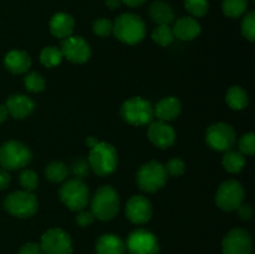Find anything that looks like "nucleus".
<instances>
[{
	"mask_svg": "<svg viewBox=\"0 0 255 254\" xmlns=\"http://www.w3.org/2000/svg\"><path fill=\"white\" fill-rule=\"evenodd\" d=\"M112 32L121 42L134 45L143 40L146 35V24L138 15L125 12L114 22Z\"/></svg>",
	"mask_w": 255,
	"mask_h": 254,
	"instance_id": "nucleus-1",
	"label": "nucleus"
},
{
	"mask_svg": "<svg viewBox=\"0 0 255 254\" xmlns=\"http://www.w3.org/2000/svg\"><path fill=\"white\" fill-rule=\"evenodd\" d=\"M89 166L97 176L106 177L114 173L117 168V152L112 144L99 142L90 149Z\"/></svg>",
	"mask_w": 255,
	"mask_h": 254,
	"instance_id": "nucleus-2",
	"label": "nucleus"
},
{
	"mask_svg": "<svg viewBox=\"0 0 255 254\" xmlns=\"http://www.w3.org/2000/svg\"><path fill=\"white\" fill-rule=\"evenodd\" d=\"M120 209V197L111 186H101L91 199V212L100 221H111Z\"/></svg>",
	"mask_w": 255,
	"mask_h": 254,
	"instance_id": "nucleus-3",
	"label": "nucleus"
},
{
	"mask_svg": "<svg viewBox=\"0 0 255 254\" xmlns=\"http://www.w3.org/2000/svg\"><path fill=\"white\" fill-rule=\"evenodd\" d=\"M31 161V151L26 144L16 139H10L0 146V164L4 169L24 168Z\"/></svg>",
	"mask_w": 255,
	"mask_h": 254,
	"instance_id": "nucleus-4",
	"label": "nucleus"
},
{
	"mask_svg": "<svg viewBox=\"0 0 255 254\" xmlns=\"http://www.w3.org/2000/svg\"><path fill=\"white\" fill-rule=\"evenodd\" d=\"M167 176L168 174L163 164L157 161H149L139 167L136 174V181L142 191L154 193L166 184Z\"/></svg>",
	"mask_w": 255,
	"mask_h": 254,
	"instance_id": "nucleus-5",
	"label": "nucleus"
},
{
	"mask_svg": "<svg viewBox=\"0 0 255 254\" xmlns=\"http://www.w3.org/2000/svg\"><path fill=\"white\" fill-rule=\"evenodd\" d=\"M60 199L70 211H81L87 206L90 199L89 187L82 179L72 178L65 182L59 191Z\"/></svg>",
	"mask_w": 255,
	"mask_h": 254,
	"instance_id": "nucleus-6",
	"label": "nucleus"
},
{
	"mask_svg": "<svg viewBox=\"0 0 255 254\" xmlns=\"http://www.w3.org/2000/svg\"><path fill=\"white\" fill-rule=\"evenodd\" d=\"M121 116L132 126H144L153 119V106L142 97H131L122 105Z\"/></svg>",
	"mask_w": 255,
	"mask_h": 254,
	"instance_id": "nucleus-7",
	"label": "nucleus"
},
{
	"mask_svg": "<svg viewBox=\"0 0 255 254\" xmlns=\"http://www.w3.org/2000/svg\"><path fill=\"white\" fill-rule=\"evenodd\" d=\"M4 208L17 218H29L36 213L37 198L32 192L15 191L4 199Z\"/></svg>",
	"mask_w": 255,
	"mask_h": 254,
	"instance_id": "nucleus-8",
	"label": "nucleus"
},
{
	"mask_svg": "<svg viewBox=\"0 0 255 254\" xmlns=\"http://www.w3.org/2000/svg\"><path fill=\"white\" fill-rule=\"evenodd\" d=\"M237 134L233 127L224 122L213 124L207 128L206 141L212 149L227 152L236 144Z\"/></svg>",
	"mask_w": 255,
	"mask_h": 254,
	"instance_id": "nucleus-9",
	"label": "nucleus"
},
{
	"mask_svg": "<svg viewBox=\"0 0 255 254\" xmlns=\"http://www.w3.org/2000/svg\"><path fill=\"white\" fill-rule=\"evenodd\" d=\"M244 188L238 181H226L219 186L216 194V203L222 211H237L244 201Z\"/></svg>",
	"mask_w": 255,
	"mask_h": 254,
	"instance_id": "nucleus-10",
	"label": "nucleus"
},
{
	"mask_svg": "<svg viewBox=\"0 0 255 254\" xmlns=\"http://www.w3.org/2000/svg\"><path fill=\"white\" fill-rule=\"evenodd\" d=\"M126 248L129 254H158V239L147 229H134L127 237Z\"/></svg>",
	"mask_w": 255,
	"mask_h": 254,
	"instance_id": "nucleus-11",
	"label": "nucleus"
},
{
	"mask_svg": "<svg viewBox=\"0 0 255 254\" xmlns=\"http://www.w3.org/2000/svg\"><path fill=\"white\" fill-rule=\"evenodd\" d=\"M40 247L44 254H72L71 238L61 228H51L45 232Z\"/></svg>",
	"mask_w": 255,
	"mask_h": 254,
	"instance_id": "nucleus-12",
	"label": "nucleus"
},
{
	"mask_svg": "<svg viewBox=\"0 0 255 254\" xmlns=\"http://www.w3.org/2000/svg\"><path fill=\"white\" fill-rule=\"evenodd\" d=\"M61 52L64 57L74 64H85L91 56V49L86 40L77 35H70L61 41Z\"/></svg>",
	"mask_w": 255,
	"mask_h": 254,
	"instance_id": "nucleus-13",
	"label": "nucleus"
},
{
	"mask_svg": "<svg viewBox=\"0 0 255 254\" xmlns=\"http://www.w3.org/2000/svg\"><path fill=\"white\" fill-rule=\"evenodd\" d=\"M253 242L246 229L234 228L227 233L222 242L223 254H252Z\"/></svg>",
	"mask_w": 255,
	"mask_h": 254,
	"instance_id": "nucleus-14",
	"label": "nucleus"
},
{
	"mask_svg": "<svg viewBox=\"0 0 255 254\" xmlns=\"http://www.w3.org/2000/svg\"><path fill=\"white\" fill-rule=\"evenodd\" d=\"M147 134H148L149 141L161 149L169 148L176 142V131H174V128L171 125L161 121V120L152 122L149 125Z\"/></svg>",
	"mask_w": 255,
	"mask_h": 254,
	"instance_id": "nucleus-15",
	"label": "nucleus"
},
{
	"mask_svg": "<svg viewBox=\"0 0 255 254\" xmlns=\"http://www.w3.org/2000/svg\"><path fill=\"white\" fill-rule=\"evenodd\" d=\"M126 216L132 223L144 224L152 217V204L143 196H132L127 201Z\"/></svg>",
	"mask_w": 255,
	"mask_h": 254,
	"instance_id": "nucleus-16",
	"label": "nucleus"
},
{
	"mask_svg": "<svg viewBox=\"0 0 255 254\" xmlns=\"http://www.w3.org/2000/svg\"><path fill=\"white\" fill-rule=\"evenodd\" d=\"M6 110L14 119H25L30 116L35 109V102L26 95H12L6 101Z\"/></svg>",
	"mask_w": 255,
	"mask_h": 254,
	"instance_id": "nucleus-17",
	"label": "nucleus"
},
{
	"mask_svg": "<svg viewBox=\"0 0 255 254\" xmlns=\"http://www.w3.org/2000/svg\"><path fill=\"white\" fill-rule=\"evenodd\" d=\"M182 110L181 101L177 97L168 96L163 97L157 102L156 107H153V114L161 121L168 122L172 120H176L179 116Z\"/></svg>",
	"mask_w": 255,
	"mask_h": 254,
	"instance_id": "nucleus-18",
	"label": "nucleus"
},
{
	"mask_svg": "<svg viewBox=\"0 0 255 254\" xmlns=\"http://www.w3.org/2000/svg\"><path fill=\"white\" fill-rule=\"evenodd\" d=\"M201 24L194 17L186 16L177 20L172 31L177 39L182 41H189V40L196 39L201 34Z\"/></svg>",
	"mask_w": 255,
	"mask_h": 254,
	"instance_id": "nucleus-19",
	"label": "nucleus"
},
{
	"mask_svg": "<svg viewBox=\"0 0 255 254\" xmlns=\"http://www.w3.org/2000/svg\"><path fill=\"white\" fill-rule=\"evenodd\" d=\"M50 31L55 37L65 39L72 35L75 27L74 17L66 12H56L50 20Z\"/></svg>",
	"mask_w": 255,
	"mask_h": 254,
	"instance_id": "nucleus-20",
	"label": "nucleus"
},
{
	"mask_svg": "<svg viewBox=\"0 0 255 254\" xmlns=\"http://www.w3.org/2000/svg\"><path fill=\"white\" fill-rule=\"evenodd\" d=\"M4 65L11 74H24L31 66V59L29 55L21 50H10L4 57Z\"/></svg>",
	"mask_w": 255,
	"mask_h": 254,
	"instance_id": "nucleus-21",
	"label": "nucleus"
},
{
	"mask_svg": "<svg viewBox=\"0 0 255 254\" xmlns=\"http://www.w3.org/2000/svg\"><path fill=\"white\" fill-rule=\"evenodd\" d=\"M126 244L116 234H104L96 242L97 254H125Z\"/></svg>",
	"mask_w": 255,
	"mask_h": 254,
	"instance_id": "nucleus-22",
	"label": "nucleus"
},
{
	"mask_svg": "<svg viewBox=\"0 0 255 254\" xmlns=\"http://www.w3.org/2000/svg\"><path fill=\"white\" fill-rule=\"evenodd\" d=\"M149 17L158 25H169L174 20V11L166 1H154L149 7Z\"/></svg>",
	"mask_w": 255,
	"mask_h": 254,
	"instance_id": "nucleus-23",
	"label": "nucleus"
},
{
	"mask_svg": "<svg viewBox=\"0 0 255 254\" xmlns=\"http://www.w3.org/2000/svg\"><path fill=\"white\" fill-rule=\"evenodd\" d=\"M226 101L232 110L239 111V110H243L248 106L249 97L243 87L234 85V86L229 87L228 91H227Z\"/></svg>",
	"mask_w": 255,
	"mask_h": 254,
	"instance_id": "nucleus-24",
	"label": "nucleus"
},
{
	"mask_svg": "<svg viewBox=\"0 0 255 254\" xmlns=\"http://www.w3.org/2000/svg\"><path fill=\"white\" fill-rule=\"evenodd\" d=\"M224 169L229 173H239L246 166V157L243 153L238 151H227L222 159Z\"/></svg>",
	"mask_w": 255,
	"mask_h": 254,
	"instance_id": "nucleus-25",
	"label": "nucleus"
},
{
	"mask_svg": "<svg viewBox=\"0 0 255 254\" xmlns=\"http://www.w3.org/2000/svg\"><path fill=\"white\" fill-rule=\"evenodd\" d=\"M45 176L50 182L59 183V182L65 181L69 176V167L60 161H54L49 163L45 169Z\"/></svg>",
	"mask_w": 255,
	"mask_h": 254,
	"instance_id": "nucleus-26",
	"label": "nucleus"
},
{
	"mask_svg": "<svg viewBox=\"0 0 255 254\" xmlns=\"http://www.w3.org/2000/svg\"><path fill=\"white\" fill-rule=\"evenodd\" d=\"M62 55L61 50L56 46H46L40 52V62L46 67H55L61 62Z\"/></svg>",
	"mask_w": 255,
	"mask_h": 254,
	"instance_id": "nucleus-27",
	"label": "nucleus"
},
{
	"mask_svg": "<svg viewBox=\"0 0 255 254\" xmlns=\"http://www.w3.org/2000/svg\"><path fill=\"white\" fill-rule=\"evenodd\" d=\"M248 9L247 0H223L222 10L228 17H239Z\"/></svg>",
	"mask_w": 255,
	"mask_h": 254,
	"instance_id": "nucleus-28",
	"label": "nucleus"
},
{
	"mask_svg": "<svg viewBox=\"0 0 255 254\" xmlns=\"http://www.w3.org/2000/svg\"><path fill=\"white\" fill-rule=\"evenodd\" d=\"M152 40L161 46H168L174 40L173 31L168 25H158L152 32Z\"/></svg>",
	"mask_w": 255,
	"mask_h": 254,
	"instance_id": "nucleus-29",
	"label": "nucleus"
},
{
	"mask_svg": "<svg viewBox=\"0 0 255 254\" xmlns=\"http://www.w3.org/2000/svg\"><path fill=\"white\" fill-rule=\"evenodd\" d=\"M24 85L29 92H41L45 90V79L36 71H31L24 77Z\"/></svg>",
	"mask_w": 255,
	"mask_h": 254,
	"instance_id": "nucleus-30",
	"label": "nucleus"
},
{
	"mask_svg": "<svg viewBox=\"0 0 255 254\" xmlns=\"http://www.w3.org/2000/svg\"><path fill=\"white\" fill-rule=\"evenodd\" d=\"M184 7L192 16L201 17L208 12V0H184Z\"/></svg>",
	"mask_w": 255,
	"mask_h": 254,
	"instance_id": "nucleus-31",
	"label": "nucleus"
},
{
	"mask_svg": "<svg viewBox=\"0 0 255 254\" xmlns=\"http://www.w3.org/2000/svg\"><path fill=\"white\" fill-rule=\"evenodd\" d=\"M19 181L25 191L32 192L37 188L39 177H37L36 172H34L32 169H22L19 176Z\"/></svg>",
	"mask_w": 255,
	"mask_h": 254,
	"instance_id": "nucleus-32",
	"label": "nucleus"
},
{
	"mask_svg": "<svg viewBox=\"0 0 255 254\" xmlns=\"http://www.w3.org/2000/svg\"><path fill=\"white\" fill-rule=\"evenodd\" d=\"M242 34L249 41L255 40V12L249 11L242 21Z\"/></svg>",
	"mask_w": 255,
	"mask_h": 254,
	"instance_id": "nucleus-33",
	"label": "nucleus"
},
{
	"mask_svg": "<svg viewBox=\"0 0 255 254\" xmlns=\"http://www.w3.org/2000/svg\"><path fill=\"white\" fill-rule=\"evenodd\" d=\"M238 147L241 153L248 154V156L254 154L255 153V136L253 132H249V133L243 134V136L239 138Z\"/></svg>",
	"mask_w": 255,
	"mask_h": 254,
	"instance_id": "nucleus-34",
	"label": "nucleus"
},
{
	"mask_svg": "<svg viewBox=\"0 0 255 254\" xmlns=\"http://www.w3.org/2000/svg\"><path fill=\"white\" fill-rule=\"evenodd\" d=\"M112 29H114V24H112V21L109 19H105V17L95 20L94 24H92V30H94V32L97 35V36H101V37L109 36V35L112 34Z\"/></svg>",
	"mask_w": 255,
	"mask_h": 254,
	"instance_id": "nucleus-35",
	"label": "nucleus"
},
{
	"mask_svg": "<svg viewBox=\"0 0 255 254\" xmlns=\"http://www.w3.org/2000/svg\"><path fill=\"white\" fill-rule=\"evenodd\" d=\"M70 169H71V173L74 174L75 178L82 179V178H85V177H86L90 172L89 162L84 158H77L76 161L72 162Z\"/></svg>",
	"mask_w": 255,
	"mask_h": 254,
	"instance_id": "nucleus-36",
	"label": "nucleus"
},
{
	"mask_svg": "<svg viewBox=\"0 0 255 254\" xmlns=\"http://www.w3.org/2000/svg\"><path fill=\"white\" fill-rule=\"evenodd\" d=\"M167 174H171V176H181L184 173V169H186V164H184L183 159L178 158V157H174V158L169 159L167 162V164L164 166Z\"/></svg>",
	"mask_w": 255,
	"mask_h": 254,
	"instance_id": "nucleus-37",
	"label": "nucleus"
},
{
	"mask_svg": "<svg viewBox=\"0 0 255 254\" xmlns=\"http://www.w3.org/2000/svg\"><path fill=\"white\" fill-rule=\"evenodd\" d=\"M94 221L95 217L94 214H92V212L84 211V209L79 211V213H77L76 216V223L79 224L80 227H89L90 224L94 223Z\"/></svg>",
	"mask_w": 255,
	"mask_h": 254,
	"instance_id": "nucleus-38",
	"label": "nucleus"
},
{
	"mask_svg": "<svg viewBox=\"0 0 255 254\" xmlns=\"http://www.w3.org/2000/svg\"><path fill=\"white\" fill-rule=\"evenodd\" d=\"M19 254H44V252H42L39 243L29 242V243L24 244V246L20 248Z\"/></svg>",
	"mask_w": 255,
	"mask_h": 254,
	"instance_id": "nucleus-39",
	"label": "nucleus"
},
{
	"mask_svg": "<svg viewBox=\"0 0 255 254\" xmlns=\"http://www.w3.org/2000/svg\"><path fill=\"white\" fill-rule=\"evenodd\" d=\"M237 211H238L241 219H243V221H248V219H251L252 216H253V208H252L251 204L242 203L241 206L237 208Z\"/></svg>",
	"mask_w": 255,
	"mask_h": 254,
	"instance_id": "nucleus-40",
	"label": "nucleus"
},
{
	"mask_svg": "<svg viewBox=\"0 0 255 254\" xmlns=\"http://www.w3.org/2000/svg\"><path fill=\"white\" fill-rule=\"evenodd\" d=\"M10 182H11V176H10V173L7 172V169H0V191L7 188Z\"/></svg>",
	"mask_w": 255,
	"mask_h": 254,
	"instance_id": "nucleus-41",
	"label": "nucleus"
},
{
	"mask_svg": "<svg viewBox=\"0 0 255 254\" xmlns=\"http://www.w3.org/2000/svg\"><path fill=\"white\" fill-rule=\"evenodd\" d=\"M124 4H126L127 6H131V7H137V6H141L146 0H121Z\"/></svg>",
	"mask_w": 255,
	"mask_h": 254,
	"instance_id": "nucleus-42",
	"label": "nucleus"
},
{
	"mask_svg": "<svg viewBox=\"0 0 255 254\" xmlns=\"http://www.w3.org/2000/svg\"><path fill=\"white\" fill-rule=\"evenodd\" d=\"M105 2H106V6L111 10L117 9L122 4L121 0H105Z\"/></svg>",
	"mask_w": 255,
	"mask_h": 254,
	"instance_id": "nucleus-43",
	"label": "nucleus"
},
{
	"mask_svg": "<svg viewBox=\"0 0 255 254\" xmlns=\"http://www.w3.org/2000/svg\"><path fill=\"white\" fill-rule=\"evenodd\" d=\"M7 115H9V112H7L6 106L5 105H0V124H2L7 119Z\"/></svg>",
	"mask_w": 255,
	"mask_h": 254,
	"instance_id": "nucleus-44",
	"label": "nucleus"
},
{
	"mask_svg": "<svg viewBox=\"0 0 255 254\" xmlns=\"http://www.w3.org/2000/svg\"><path fill=\"white\" fill-rule=\"evenodd\" d=\"M97 143H99V141H97L96 137L90 136V137H87V138H86V144L90 147V148H92V147H94L95 144H97Z\"/></svg>",
	"mask_w": 255,
	"mask_h": 254,
	"instance_id": "nucleus-45",
	"label": "nucleus"
}]
</instances>
